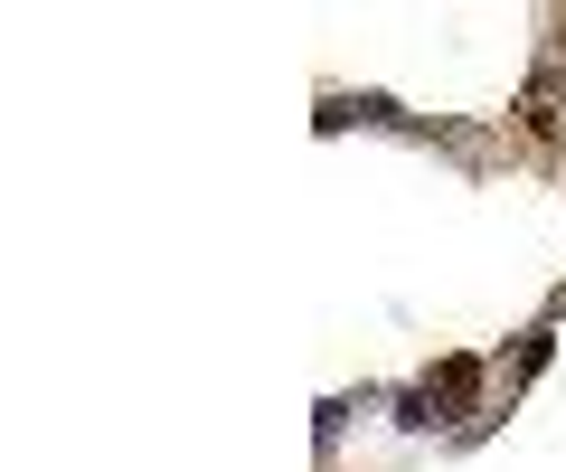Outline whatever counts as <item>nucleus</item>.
Listing matches in <instances>:
<instances>
[{
	"instance_id": "1",
	"label": "nucleus",
	"mask_w": 566,
	"mask_h": 472,
	"mask_svg": "<svg viewBox=\"0 0 566 472\" xmlns=\"http://www.w3.org/2000/svg\"><path fill=\"white\" fill-rule=\"evenodd\" d=\"M472 388H482V369H472V359H444V369L406 397V426H453V416L472 407Z\"/></svg>"
}]
</instances>
